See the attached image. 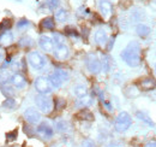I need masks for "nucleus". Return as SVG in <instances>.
<instances>
[{"instance_id": "nucleus-1", "label": "nucleus", "mask_w": 156, "mask_h": 147, "mask_svg": "<svg viewBox=\"0 0 156 147\" xmlns=\"http://www.w3.org/2000/svg\"><path fill=\"white\" fill-rule=\"evenodd\" d=\"M122 60L130 66H138L140 63V47L136 41L130 42L121 52Z\"/></svg>"}, {"instance_id": "nucleus-2", "label": "nucleus", "mask_w": 156, "mask_h": 147, "mask_svg": "<svg viewBox=\"0 0 156 147\" xmlns=\"http://www.w3.org/2000/svg\"><path fill=\"white\" fill-rule=\"evenodd\" d=\"M131 124H132V118H131V116H130L127 112L122 111V112H120V113L118 115V117L115 118L114 128H115V130L119 131V133H124V131H126L127 129L131 127Z\"/></svg>"}, {"instance_id": "nucleus-3", "label": "nucleus", "mask_w": 156, "mask_h": 147, "mask_svg": "<svg viewBox=\"0 0 156 147\" xmlns=\"http://www.w3.org/2000/svg\"><path fill=\"white\" fill-rule=\"evenodd\" d=\"M51 85L53 88H59L62 86V83H65L67 80H69V73L65 71V70H61V69H58L55 70L54 73H52L48 77Z\"/></svg>"}, {"instance_id": "nucleus-4", "label": "nucleus", "mask_w": 156, "mask_h": 147, "mask_svg": "<svg viewBox=\"0 0 156 147\" xmlns=\"http://www.w3.org/2000/svg\"><path fill=\"white\" fill-rule=\"evenodd\" d=\"M28 62H29L30 66H31L33 69H35V70H41V69H43V68L46 66V63H47L46 58L41 55V53L35 52V51L29 53V55H28Z\"/></svg>"}, {"instance_id": "nucleus-5", "label": "nucleus", "mask_w": 156, "mask_h": 147, "mask_svg": "<svg viewBox=\"0 0 156 147\" xmlns=\"http://www.w3.org/2000/svg\"><path fill=\"white\" fill-rule=\"evenodd\" d=\"M35 104L43 113H49L53 110V101L47 95H43V94L36 95L35 96Z\"/></svg>"}, {"instance_id": "nucleus-6", "label": "nucleus", "mask_w": 156, "mask_h": 147, "mask_svg": "<svg viewBox=\"0 0 156 147\" xmlns=\"http://www.w3.org/2000/svg\"><path fill=\"white\" fill-rule=\"evenodd\" d=\"M35 89L40 93V94H43V95H47L53 91V87L48 80V77H43V76H40L35 80Z\"/></svg>"}, {"instance_id": "nucleus-7", "label": "nucleus", "mask_w": 156, "mask_h": 147, "mask_svg": "<svg viewBox=\"0 0 156 147\" xmlns=\"http://www.w3.org/2000/svg\"><path fill=\"white\" fill-rule=\"evenodd\" d=\"M87 68L91 74H98L101 70V62L95 55H89L87 57Z\"/></svg>"}, {"instance_id": "nucleus-8", "label": "nucleus", "mask_w": 156, "mask_h": 147, "mask_svg": "<svg viewBox=\"0 0 156 147\" xmlns=\"http://www.w3.org/2000/svg\"><path fill=\"white\" fill-rule=\"evenodd\" d=\"M9 82L12 85L13 88H17V89H22V88H24L27 86V80L20 74H12L10 80H9Z\"/></svg>"}, {"instance_id": "nucleus-9", "label": "nucleus", "mask_w": 156, "mask_h": 147, "mask_svg": "<svg viewBox=\"0 0 156 147\" xmlns=\"http://www.w3.org/2000/svg\"><path fill=\"white\" fill-rule=\"evenodd\" d=\"M24 118L31 123V124H37L40 121H41V115L36 109H33V107H29L24 112Z\"/></svg>"}, {"instance_id": "nucleus-10", "label": "nucleus", "mask_w": 156, "mask_h": 147, "mask_svg": "<svg viewBox=\"0 0 156 147\" xmlns=\"http://www.w3.org/2000/svg\"><path fill=\"white\" fill-rule=\"evenodd\" d=\"M39 45H40V47H41L43 51H46V52H52V51H54V47H55L53 39L47 36V35L40 36Z\"/></svg>"}, {"instance_id": "nucleus-11", "label": "nucleus", "mask_w": 156, "mask_h": 147, "mask_svg": "<svg viewBox=\"0 0 156 147\" xmlns=\"http://www.w3.org/2000/svg\"><path fill=\"white\" fill-rule=\"evenodd\" d=\"M36 131H37V134L42 139H47V140L51 139L53 136V134H54L53 128L49 124H47V123H41L37 127V129H36Z\"/></svg>"}, {"instance_id": "nucleus-12", "label": "nucleus", "mask_w": 156, "mask_h": 147, "mask_svg": "<svg viewBox=\"0 0 156 147\" xmlns=\"http://www.w3.org/2000/svg\"><path fill=\"white\" fill-rule=\"evenodd\" d=\"M69 53H70L69 47H67L65 43H62V45H57V46L54 47V57H55L57 59H59V60L66 59V58L69 57Z\"/></svg>"}, {"instance_id": "nucleus-13", "label": "nucleus", "mask_w": 156, "mask_h": 147, "mask_svg": "<svg viewBox=\"0 0 156 147\" xmlns=\"http://www.w3.org/2000/svg\"><path fill=\"white\" fill-rule=\"evenodd\" d=\"M100 11H101V13H102V16L105 18L111 17L112 13H113V6H112L111 1H108V0H101L100 1Z\"/></svg>"}, {"instance_id": "nucleus-14", "label": "nucleus", "mask_w": 156, "mask_h": 147, "mask_svg": "<svg viewBox=\"0 0 156 147\" xmlns=\"http://www.w3.org/2000/svg\"><path fill=\"white\" fill-rule=\"evenodd\" d=\"M138 86L143 91H151V89H154L156 87V82L155 80H153L150 77H147V78H142L138 82Z\"/></svg>"}, {"instance_id": "nucleus-15", "label": "nucleus", "mask_w": 156, "mask_h": 147, "mask_svg": "<svg viewBox=\"0 0 156 147\" xmlns=\"http://www.w3.org/2000/svg\"><path fill=\"white\" fill-rule=\"evenodd\" d=\"M0 89H1L2 94H4L5 96H7V98H12L13 94H15V88L12 87V85H11L9 81L1 82V85H0Z\"/></svg>"}, {"instance_id": "nucleus-16", "label": "nucleus", "mask_w": 156, "mask_h": 147, "mask_svg": "<svg viewBox=\"0 0 156 147\" xmlns=\"http://www.w3.org/2000/svg\"><path fill=\"white\" fill-rule=\"evenodd\" d=\"M107 40H108V36H107L106 30L98 29V32L95 33V42L98 43V46H105L106 42H107Z\"/></svg>"}, {"instance_id": "nucleus-17", "label": "nucleus", "mask_w": 156, "mask_h": 147, "mask_svg": "<svg viewBox=\"0 0 156 147\" xmlns=\"http://www.w3.org/2000/svg\"><path fill=\"white\" fill-rule=\"evenodd\" d=\"M13 42V35L11 32L6 30L0 35V45L1 46H10Z\"/></svg>"}, {"instance_id": "nucleus-18", "label": "nucleus", "mask_w": 156, "mask_h": 147, "mask_svg": "<svg viewBox=\"0 0 156 147\" xmlns=\"http://www.w3.org/2000/svg\"><path fill=\"white\" fill-rule=\"evenodd\" d=\"M78 119H83V121H93L94 119V115L88 110V109H82V110L76 115Z\"/></svg>"}, {"instance_id": "nucleus-19", "label": "nucleus", "mask_w": 156, "mask_h": 147, "mask_svg": "<svg viewBox=\"0 0 156 147\" xmlns=\"http://www.w3.org/2000/svg\"><path fill=\"white\" fill-rule=\"evenodd\" d=\"M55 27V23H54V19L51 18V17H47L41 22V28L43 29H47V30H53Z\"/></svg>"}, {"instance_id": "nucleus-20", "label": "nucleus", "mask_w": 156, "mask_h": 147, "mask_svg": "<svg viewBox=\"0 0 156 147\" xmlns=\"http://www.w3.org/2000/svg\"><path fill=\"white\" fill-rule=\"evenodd\" d=\"M136 32L139 36L145 37L150 34V28H149V27H147V25H144V24H139V25H137Z\"/></svg>"}, {"instance_id": "nucleus-21", "label": "nucleus", "mask_w": 156, "mask_h": 147, "mask_svg": "<svg viewBox=\"0 0 156 147\" xmlns=\"http://www.w3.org/2000/svg\"><path fill=\"white\" fill-rule=\"evenodd\" d=\"M1 107L5 110H12V109H15L16 107V100L13 99V98H7V99H5V101L1 104Z\"/></svg>"}, {"instance_id": "nucleus-22", "label": "nucleus", "mask_w": 156, "mask_h": 147, "mask_svg": "<svg viewBox=\"0 0 156 147\" xmlns=\"http://www.w3.org/2000/svg\"><path fill=\"white\" fill-rule=\"evenodd\" d=\"M87 93H88V89L83 85H78V86L75 87V94H76V96H78V98L87 96Z\"/></svg>"}, {"instance_id": "nucleus-23", "label": "nucleus", "mask_w": 156, "mask_h": 147, "mask_svg": "<svg viewBox=\"0 0 156 147\" xmlns=\"http://www.w3.org/2000/svg\"><path fill=\"white\" fill-rule=\"evenodd\" d=\"M67 16H69V13H67V11L64 10V9H60V10H58V11L55 12V19H57L58 22H65V21L67 19Z\"/></svg>"}, {"instance_id": "nucleus-24", "label": "nucleus", "mask_w": 156, "mask_h": 147, "mask_svg": "<svg viewBox=\"0 0 156 147\" xmlns=\"http://www.w3.org/2000/svg\"><path fill=\"white\" fill-rule=\"evenodd\" d=\"M91 103H93L91 98H89V96H83V98H79L77 105L78 106H82V107H88L89 105H91Z\"/></svg>"}, {"instance_id": "nucleus-25", "label": "nucleus", "mask_w": 156, "mask_h": 147, "mask_svg": "<svg viewBox=\"0 0 156 147\" xmlns=\"http://www.w3.org/2000/svg\"><path fill=\"white\" fill-rule=\"evenodd\" d=\"M101 68L107 73V71H109V69H111V58L108 57V55H103V60H102V63H101Z\"/></svg>"}, {"instance_id": "nucleus-26", "label": "nucleus", "mask_w": 156, "mask_h": 147, "mask_svg": "<svg viewBox=\"0 0 156 147\" xmlns=\"http://www.w3.org/2000/svg\"><path fill=\"white\" fill-rule=\"evenodd\" d=\"M53 41H54L55 46L57 45H62V43H65V37L62 36L61 34H59V33H54L53 34Z\"/></svg>"}, {"instance_id": "nucleus-27", "label": "nucleus", "mask_w": 156, "mask_h": 147, "mask_svg": "<svg viewBox=\"0 0 156 147\" xmlns=\"http://www.w3.org/2000/svg\"><path fill=\"white\" fill-rule=\"evenodd\" d=\"M57 128L59 131H66L69 128V123L65 121H59V122H57Z\"/></svg>"}, {"instance_id": "nucleus-28", "label": "nucleus", "mask_w": 156, "mask_h": 147, "mask_svg": "<svg viewBox=\"0 0 156 147\" xmlns=\"http://www.w3.org/2000/svg\"><path fill=\"white\" fill-rule=\"evenodd\" d=\"M137 117H138L140 121H144V122H147L149 126H151V124H153V122L149 119V117H148L145 113H143V112H137Z\"/></svg>"}, {"instance_id": "nucleus-29", "label": "nucleus", "mask_w": 156, "mask_h": 147, "mask_svg": "<svg viewBox=\"0 0 156 147\" xmlns=\"http://www.w3.org/2000/svg\"><path fill=\"white\" fill-rule=\"evenodd\" d=\"M17 139V130H11L6 133V140L7 141H15Z\"/></svg>"}, {"instance_id": "nucleus-30", "label": "nucleus", "mask_w": 156, "mask_h": 147, "mask_svg": "<svg viewBox=\"0 0 156 147\" xmlns=\"http://www.w3.org/2000/svg\"><path fill=\"white\" fill-rule=\"evenodd\" d=\"M11 25H12V22L10 19H4L1 22V24H0V29H5V32H6V30H9L11 28Z\"/></svg>"}, {"instance_id": "nucleus-31", "label": "nucleus", "mask_w": 156, "mask_h": 147, "mask_svg": "<svg viewBox=\"0 0 156 147\" xmlns=\"http://www.w3.org/2000/svg\"><path fill=\"white\" fill-rule=\"evenodd\" d=\"M46 2H47L48 7H49L51 10H55L59 6V4H60L59 0H46Z\"/></svg>"}, {"instance_id": "nucleus-32", "label": "nucleus", "mask_w": 156, "mask_h": 147, "mask_svg": "<svg viewBox=\"0 0 156 147\" xmlns=\"http://www.w3.org/2000/svg\"><path fill=\"white\" fill-rule=\"evenodd\" d=\"M20 43L22 45V46H24V47H28V46H31V45H33V41H31L30 37L25 36V37H22V39H20Z\"/></svg>"}, {"instance_id": "nucleus-33", "label": "nucleus", "mask_w": 156, "mask_h": 147, "mask_svg": "<svg viewBox=\"0 0 156 147\" xmlns=\"http://www.w3.org/2000/svg\"><path fill=\"white\" fill-rule=\"evenodd\" d=\"M65 104H66L65 100H62V99L59 98V99L55 100V109H57V110H61V109L65 106Z\"/></svg>"}, {"instance_id": "nucleus-34", "label": "nucleus", "mask_w": 156, "mask_h": 147, "mask_svg": "<svg viewBox=\"0 0 156 147\" xmlns=\"http://www.w3.org/2000/svg\"><path fill=\"white\" fill-rule=\"evenodd\" d=\"M29 25V22L27 21V19H22L18 23H17V27H18V29H23V28H27Z\"/></svg>"}, {"instance_id": "nucleus-35", "label": "nucleus", "mask_w": 156, "mask_h": 147, "mask_svg": "<svg viewBox=\"0 0 156 147\" xmlns=\"http://www.w3.org/2000/svg\"><path fill=\"white\" fill-rule=\"evenodd\" d=\"M82 147H95V144L91 140H84L82 142Z\"/></svg>"}, {"instance_id": "nucleus-36", "label": "nucleus", "mask_w": 156, "mask_h": 147, "mask_svg": "<svg viewBox=\"0 0 156 147\" xmlns=\"http://www.w3.org/2000/svg\"><path fill=\"white\" fill-rule=\"evenodd\" d=\"M66 32H67V34H70V35H73V36H78V33L75 30V29H70V28H66Z\"/></svg>"}, {"instance_id": "nucleus-37", "label": "nucleus", "mask_w": 156, "mask_h": 147, "mask_svg": "<svg viewBox=\"0 0 156 147\" xmlns=\"http://www.w3.org/2000/svg\"><path fill=\"white\" fill-rule=\"evenodd\" d=\"M2 59H4V51L0 48V62H1Z\"/></svg>"}, {"instance_id": "nucleus-38", "label": "nucleus", "mask_w": 156, "mask_h": 147, "mask_svg": "<svg viewBox=\"0 0 156 147\" xmlns=\"http://www.w3.org/2000/svg\"><path fill=\"white\" fill-rule=\"evenodd\" d=\"M147 147H156V142H149Z\"/></svg>"}, {"instance_id": "nucleus-39", "label": "nucleus", "mask_w": 156, "mask_h": 147, "mask_svg": "<svg viewBox=\"0 0 156 147\" xmlns=\"http://www.w3.org/2000/svg\"><path fill=\"white\" fill-rule=\"evenodd\" d=\"M155 71H156V68H155Z\"/></svg>"}]
</instances>
